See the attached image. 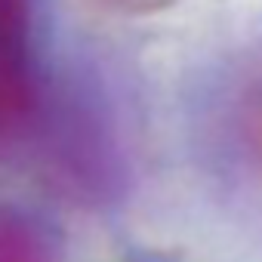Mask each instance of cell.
Wrapping results in <instances>:
<instances>
[{
  "mask_svg": "<svg viewBox=\"0 0 262 262\" xmlns=\"http://www.w3.org/2000/svg\"><path fill=\"white\" fill-rule=\"evenodd\" d=\"M0 262H50L43 234L13 207L0 204Z\"/></svg>",
  "mask_w": 262,
  "mask_h": 262,
  "instance_id": "obj_1",
  "label": "cell"
},
{
  "mask_svg": "<svg viewBox=\"0 0 262 262\" xmlns=\"http://www.w3.org/2000/svg\"><path fill=\"white\" fill-rule=\"evenodd\" d=\"M31 0H0V53H28Z\"/></svg>",
  "mask_w": 262,
  "mask_h": 262,
  "instance_id": "obj_2",
  "label": "cell"
},
{
  "mask_svg": "<svg viewBox=\"0 0 262 262\" xmlns=\"http://www.w3.org/2000/svg\"><path fill=\"white\" fill-rule=\"evenodd\" d=\"M237 133H241V145L250 155V161L262 170V80H256L244 102H241V114H237Z\"/></svg>",
  "mask_w": 262,
  "mask_h": 262,
  "instance_id": "obj_3",
  "label": "cell"
},
{
  "mask_svg": "<svg viewBox=\"0 0 262 262\" xmlns=\"http://www.w3.org/2000/svg\"><path fill=\"white\" fill-rule=\"evenodd\" d=\"M105 7H117V10H142V7H151L158 0H99Z\"/></svg>",
  "mask_w": 262,
  "mask_h": 262,
  "instance_id": "obj_4",
  "label": "cell"
}]
</instances>
